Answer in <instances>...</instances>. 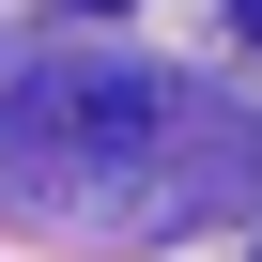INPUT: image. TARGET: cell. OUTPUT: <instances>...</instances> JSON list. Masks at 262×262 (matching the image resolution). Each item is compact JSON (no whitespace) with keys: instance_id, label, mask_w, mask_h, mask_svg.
<instances>
[{"instance_id":"6da1fadb","label":"cell","mask_w":262,"mask_h":262,"mask_svg":"<svg viewBox=\"0 0 262 262\" xmlns=\"http://www.w3.org/2000/svg\"><path fill=\"white\" fill-rule=\"evenodd\" d=\"M170 93L155 77H31L0 108V155H155Z\"/></svg>"},{"instance_id":"7a4b0ae2","label":"cell","mask_w":262,"mask_h":262,"mask_svg":"<svg viewBox=\"0 0 262 262\" xmlns=\"http://www.w3.org/2000/svg\"><path fill=\"white\" fill-rule=\"evenodd\" d=\"M231 31H247V47H262V0H231Z\"/></svg>"},{"instance_id":"3957f363","label":"cell","mask_w":262,"mask_h":262,"mask_svg":"<svg viewBox=\"0 0 262 262\" xmlns=\"http://www.w3.org/2000/svg\"><path fill=\"white\" fill-rule=\"evenodd\" d=\"M77 16H123V0H77Z\"/></svg>"}]
</instances>
